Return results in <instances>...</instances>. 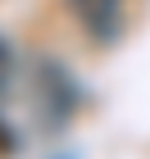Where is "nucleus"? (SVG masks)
<instances>
[{
    "mask_svg": "<svg viewBox=\"0 0 150 159\" xmlns=\"http://www.w3.org/2000/svg\"><path fill=\"white\" fill-rule=\"evenodd\" d=\"M77 23L87 27L96 41H114L123 27V0H68Z\"/></svg>",
    "mask_w": 150,
    "mask_h": 159,
    "instance_id": "nucleus-1",
    "label": "nucleus"
},
{
    "mask_svg": "<svg viewBox=\"0 0 150 159\" xmlns=\"http://www.w3.org/2000/svg\"><path fill=\"white\" fill-rule=\"evenodd\" d=\"M0 73H5V46H0Z\"/></svg>",
    "mask_w": 150,
    "mask_h": 159,
    "instance_id": "nucleus-2",
    "label": "nucleus"
}]
</instances>
